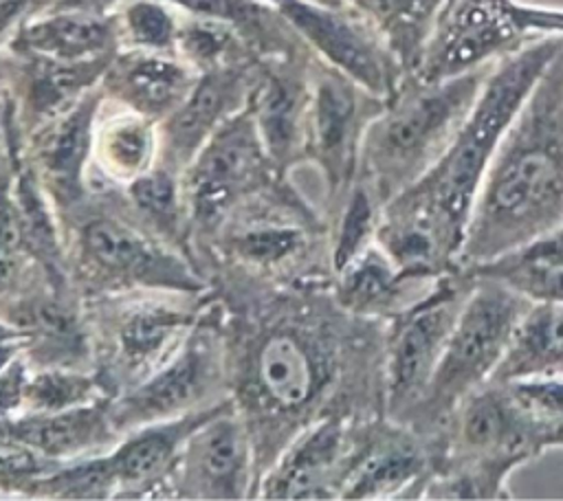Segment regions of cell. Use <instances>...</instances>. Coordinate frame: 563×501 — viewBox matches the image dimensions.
Instances as JSON below:
<instances>
[{
	"label": "cell",
	"instance_id": "obj_32",
	"mask_svg": "<svg viewBox=\"0 0 563 501\" xmlns=\"http://www.w3.org/2000/svg\"><path fill=\"white\" fill-rule=\"evenodd\" d=\"M90 382L79 376L44 374L33 382H24V398L35 411H64L86 398Z\"/></svg>",
	"mask_w": 563,
	"mask_h": 501
},
{
	"label": "cell",
	"instance_id": "obj_31",
	"mask_svg": "<svg viewBox=\"0 0 563 501\" xmlns=\"http://www.w3.org/2000/svg\"><path fill=\"white\" fill-rule=\"evenodd\" d=\"M376 193L367 185L352 189L341 218V229L334 246V268L343 270L358 253L369 246V237L376 233Z\"/></svg>",
	"mask_w": 563,
	"mask_h": 501
},
{
	"label": "cell",
	"instance_id": "obj_6",
	"mask_svg": "<svg viewBox=\"0 0 563 501\" xmlns=\"http://www.w3.org/2000/svg\"><path fill=\"white\" fill-rule=\"evenodd\" d=\"M471 283L466 272L442 275L398 314L385 360V407L394 422H405L424 398Z\"/></svg>",
	"mask_w": 563,
	"mask_h": 501
},
{
	"label": "cell",
	"instance_id": "obj_40",
	"mask_svg": "<svg viewBox=\"0 0 563 501\" xmlns=\"http://www.w3.org/2000/svg\"><path fill=\"white\" fill-rule=\"evenodd\" d=\"M310 2H317V4H323V7H347L345 0H310Z\"/></svg>",
	"mask_w": 563,
	"mask_h": 501
},
{
	"label": "cell",
	"instance_id": "obj_9",
	"mask_svg": "<svg viewBox=\"0 0 563 501\" xmlns=\"http://www.w3.org/2000/svg\"><path fill=\"white\" fill-rule=\"evenodd\" d=\"M266 145L246 105L231 114L200 147L191 165V193L205 211L255 187L266 169Z\"/></svg>",
	"mask_w": 563,
	"mask_h": 501
},
{
	"label": "cell",
	"instance_id": "obj_16",
	"mask_svg": "<svg viewBox=\"0 0 563 501\" xmlns=\"http://www.w3.org/2000/svg\"><path fill=\"white\" fill-rule=\"evenodd\" d=\"M464 272L497 279L530 301H563V224Z\"/></svg>",
	"mask_w": 563,
	"mask_h": 501
},
{
	"label": "cell",
	"instance_id": "obj_29",
	"mask_svg": "<svg viewBox=\"0 0 563 501\" xmlns=\"http://www.w3.org/2000/svg\"><path fill=\"white\" fill-rule=\"evenodd\" d=\"M165 0H128L119 20V37H125L128 48L174 51L178 18Z\"/></svg>",
	"mask_w": 563,
	"mask_h": 501
},
{
	"label": "cell",
	"instance_id": "obj_14",
	"mask_svg": "<svg viewBox=\"0 0 563 501\" xmlns=\"http://www.w3.org/2000/svg\"><path fill=\"white\" fill-rule=\"evenodd\" d=\"M99 99L101 94L97 90H88L75 105L44 123L37 158L48 185L64 200L79 193L81 169L95 143V116L99 110Z\"/></svg>",
	"mask_w": 563,
	"mask_h": 501
},
{
	"label": "cell",
	"instance_id": "obj_19",
	"mask_svg": "<svg viewBox=\"0 0 563 501\" xmlns=\"http://www.w3.org/2000/svg\"><path fill=\"white\" fill-rule=\"evenodd\" d=\"M345 433L339 420H328L303 437L271 481V497L303 499L323 494L325 481L343 457Z\"/></svg>",
	"mask_w": 563,
	"mask_h": 501
},
{
	"label": "cell",
	"instance_id": "obj_3",
	"mask_svg": "<svg viewBox=\"0 0 563 501\" xmlns=\"http://www.w3.org/2000/svg\"><path fill=\"white\" fill-rule=\"evenodd\" d=\"M493 64L440 81L405 75L361 141L358 165L383 204L442 156L473 110Z\"/></svg>",
	"mask_w": 563,
	"mask_h": 501
},
{
	"label": "cell",
	"instance_id": "obj_36",
	"mask_svg": "<svg viewBox=\"0 0 563 501\" xmlns=\"http://www.w3.org/2000/svg\"><path fill=\"white\" fill-rule=\"evenodd\" d=\"M301 246V235L295 229L262 226L249 231L240 240V250L253 261H277Z\"/></svg>",
	"mask_w": 563,
	"mask_h": 501
},
{
	"label": "cell",
	"instance_id": "obj_11",
	"mask_svg": "<svg viewBox=\"0 0 563 501\" xmlns=\"http://www.w3.org/2000/svg\"><path fill=\"white\" fill-rule=\"evenodd\" d=\"M435 475V453L413 428L394 426L376 433L345 472L341 497L383 499L407 490L424 494Z\"/></svg>",
	"mask_w": 563,
	"mask_h": 501
},
{
	"label": "cell",
	"instance_id": "obj_13",
	"mask_svg": "<svg viewBox=\"0 0 563 501\" xmlns=\"http://www.w3.org/2000/svg\"><path fill=\"white\" fill-rule=\"evenodd\" d=\"M119 44V20L110 13L42 11L18 26L11 51L53 62H90L112 57Z\"/></svg>",
	"mask_w": 563,
	"mask_h": 501
},
{
	"label": "cell",
	"instance_id": "obj_21",
	"mask_svg": "<svg viewBox=\"0 0 563 501\" xmlns=\"http://www.w3.org/2000/svg\"><path fill=\"white\" fill-rule=\"evenodd\" d=\"M207 358L200 347H189L178 360H174L167 369L156 374L150 382L139 387L130 398L123 400L117 411L119 422L136 424L165 417L185 404H189L205 380Z\"/></svg>",
	"mask_w": 563,
	"mask_h": 501
},
{
	"label": "cell",
	"instance_id": "obj_39",
	"mask_svg": "<svg viewBox=\"0 0 563 501\" xmlns=\"http://www.w3.org/2000/svg\"><path fill=\"white\" fill-rule=\"evenodd\" d=\"M11 354H13V347H11V345H7V343H0V371H2V369H4V365L9 363Z\"/></svg>",
	"mask_w": 563,
	"mask_h": 501
},
{
	"label": "cell",
	"instance_id": "obj_30",
	"mask_svg": "<svg viewBox=\"0 0 563 501\" xmlns=\"http://www.w3.org/2000/svg\"><path fill=\"white\" fill-rule=\"evenodd\" d=\"M521 407L541 424L552 446H563V376L506 382Z\"/></svg>",
	"mask_w": 563,
	"mask_h": 501
},
{
	"label": "cell",
	"instance_id": "obj_24",
	"mask_svg": "<svg viewBox=\"0 0 563 501\" xmlns=\"http://www.w3.org/2000/svg\"><path fill=\"white\" fill-rule=\"evenodd\" d=\"M15 439L46 457L73 455L106 439V420L97 409H64L20 420L11 426Z\"/></svg>",
	"mask_w": 563,
	"mask_h": 501
},
{
	"label": "cell",
	"instance_id": "obj_8",
	"mask_svg": "<svg viewBox=\"0 0 563 501\" xmlns=\"http://www.w3.org/2000/svg\"><path fill=\"white\" fill-rule=\"evenodd\" d=\"M385 103L328 62L314 64L303 145L332 185L343 182L358 165L363 134Z\"/></svg>",
	"mask_w": 563,
	"mask_h": 501
},
{
	"label": "cell",
	"instance_id": "obj_35",
	"mask_svg": "<svg viewBox=\"0 0 563 501\" xmlns=\"http://www.w3.org/2000/svg\"><path fill=\"white\" fill-rule=\"evenodd\" d=\"M114 481H117V477L112 470V461L99 459V461H88L73 470H66V472L53 477L46 486L51 490H57L59 494L97 497V494H103Z\"/></svg>",
	"mask_w": 563,
	"mask_h": 501
},
{
	"label": "cell",
	"instance_id": "obj_23",
	"mask_svg": "<svg viewBox=\"0 0 563 501\" xmlns=\"http://www.w3.org/2000/svg\"><path fill=\"white\" fill-rule=\"evenodd\" d=\"M244 459V433L231 417L211 420L205 431L194 435L189 448L191 470L200 486L211 490L216 497L238 494Z\"/></svg>",
	"mask_w": 563,
	"mask_h": 501
},
{
	"label": "cell",
	"instance_id": "obj_37",
	"mask_svg": "<svg viewBox=\"0 0 563 501\" xmlns=\"http://www.w3.org/2000/svg\"><path fill=\"white\" fill-rule=\"evenodd\" d=\"M42 461L37 459L35 448L24 442H0V475L20 477L37 472Z\"/></svg>",
	"mask_w": 563,
	"mask_h": 501
},
{
	"label": "cell",
	"instance_id": "obj_10",
	"mask_svg": "<svg viewBox=\"0 0 563 501\" xmlns=\"http://www.w3.org/2000/svg\"><path fill=\"white\" fill-rule=\"evenodd\" d=\"M255 77V64L238 62L202 70L185 101L165 116L163 145L172 165L189 163L207 138L240 105H246Z\"/></svg>",
	"mask_w": 563,
	"mask_h": 501
},
{
	"label": "cell",
	"instance_id": "obj_1",
	"mask_svg": "<svg viewBox=\"0 0 563 501\" xmlns=\"http://www.w3.org/2000/svg\"><path fill=\"white\" fill-rule=\"evenodd\" d=\"M561 51L563 35H550L497 59L442 156L383 204L376 240L402 275L435 279L460 272L457 257L468 215L495 149Z\"/></svg>",
	"mask_w": 563,
	"mask_h": 501
},
{
	"label": "cell",
	"instance_id": "obj_22",
	"mask_svg": "<svg viewBox=\"0 0 563 501\" xmlns=\"http://www.w3.org/2000/svg\"><path fill=\"white\" fill-rule=\"evenodd\" d=\"M339 272L343 303L358 312L387 310L400 301L402 290H427L438 279L402 275L380 246H367Z\"/></svg>",
	"mask_w": 563,
	"mask_h": 501
},
{
	"label": "cell",
	"instance_id": "obj_2",
	"mask_svg": "<svg viewBox=\"0 0 563 501\" xmlns=\"http://www.w3.org/2000/svg\"><path fill=\"white\" fill-rule=\"evenodd\" d=\"M563 224V51L499 141L475 196L457 270L482 266Z\"/></svg>",
	"mask_w": 563,
	"mask_h": 501
},
{
	"label": "cell",
	"instance_id": "obj_27",
	"mask_svg": "<svg viewBox=\"0 0 563 501\" xmlns=\"http://www.w3.org/2000/svg\"><path fill=\"white\" fill-rule=\"evenodd\" d=\"M84 242L90 255L106 268L136 275V277H156L165 261L130 229L112 222L97 220L84 229Z\"/></svg>",
	"mask_w": 563,
	"mask_h": 501
},
{
	"label": "cell",
	"instance_id": "obj_25",
	"mask_svg": "<svg viewBox=\"0 0 563 501\" xmlns=\"http://www.w3.org/2000/svg\"><path fill=\"white\" fill-rule=\"evenodd\" d=\"M95 147L110 174L136 178L154 152L152 119L132 110L110 116L95 132Z\"/></svg>",
	"mask_w": 563,
	"mask_h": 501
},
{
	"label": "cell",
	"instance_id": "obj_18",
	"mask_svg": "<svg viewBox=\"0 0 563 501\" xmlns=\"http://www.w3.org/2000/svg\"><path fill=\"white\" fill-rule=\"evenodd\" d=\"M191 15L233 26L253 53L275 57L299 48V35L266 0H165Z\"/></svg>",
	"mask_w": 563,
	"mask_h": 501
},
{
	"label": "cell",
	"instance_id": "obj_7",
	"mask_svg": "<svg viewBox=\"0 0 563 501\" xmlns=\"http://www.w3.org/2000/svg\"><path fill=\"white\" fill-rule=\"evenodd\" d=\"M275 9L323 62L352 77L367 92L391 99L405 70L372 24L352 7H323L310 0H279Z\"/></svg>",
	"mask_w": 563,
	"mask_h": 501
},
{
	"label": "cell",
	"instance_id": "obj_20",
	"mask_svg": "<svg viewBox=\"0 0 563 501\" xmlns=\"http://www.w3.org/2000/svg\"><path fill=\"white\" fill-rule=\"evenodd\" d=\"M257 378L271 400L284 409H297L312 398L319 371L297 334L275 332L260 347Z\"/></svg>",
	"mask_w": 563,
	"mask_h": 501
},
{
	"label": "cell",
	"instance_id": "obj_34",
	"mask_svg": "<svg viewBox=\"0 0 563 501\" xmlns=\"http://www.w3.org/2000/svg\"><path fill=\"white\" fill-rule=\"evenodd\" d=\"M130 193L139 209L156 220H169L176 213V185L174 178L163 169L139 174L132 180Z\"/></svg>",
	"mask_w": 563,
	"mask_h": 501
},
{
	"label": "cell",
	"instance_id": "obj_15",
	"mask_svg": "<svg viewBox=\"0 0 563 501\" xmlns=\"http://www.w3.org/2000/svg\"><path fill=\"white\" fill-rule=\"evenodd\" d=\"M563 376V301H532L490 380Z\"/></svg>",
	"mask_w": 563,
	"mask_h": 501
},
{
	"label": "cell",
	"instance_id": "obj_26",
	"mask_svg": "<svg viewBox=\"0 0 563 501\" xmlns=\"http://www.w3.org/2000/svg\"><path fill=\"white\" fill-rule=\"evenodd\" d=\"M176 51L191 68L202 73L227 64L249 62L246 53L251 48L233 26L220 20L185 13L178 22Z\"/></svg>",
	"mask_w": 563,
	"mask_h": 501
},
{
	"label": "cell",
	"instance_id": "obj_4",
	"mask_svg": "<svg viewBox=\"0 0 563 501\" xmlns=\"http://www.w3.org/2000/svg\"><path fill=\"white\" fill-rule=\"evenodd\" d=\"M471 277L473 283L468 297L460 310L429 389L405 420L409 428L433 444V448L457 404L468 393L490 382L517 323L532 303L497 279L479 275Z\"/></svg>",
	"mask_w": 563,
	"mask_h": 501
},
{
	"label": "cell",
	"instance_id": "obj_38",
	"mask_svg": "<svg viewBox=\"0 0 563 501\" xmlns=\"http://www.w3.org/2000/svg\"><path fill=\"white\" fill-rule=\"evenodd\" d=\"M121 0H51L44 11H88L110 13Z\"/></svg>",
	"mask_w": 563,
	"mask_h": 501
},
{
	"label": "cell",
	"instance_id": "obj_41",
	"mask_svg": "<svg viewBox=\"0 0 563 501\" xmlns=\"http://www.w3.org/2000/svg\"><path fill=\"white\" fill-rule=\"evenodd\" d=\"M2 336H7V330L0 325V338H2Z\"/></svg>",
	"mask_w": 563,
	"mask_h": 501
},
{
	"label": "cell",
	"instance_id": "obj_17",
	"mask_svg": "<svg viewBox=\"0 0 563 501\" xmlns=\"http://www.w3.org/2000/svg\"><path fill=\"white\" fill-rule=\"evenodd\" d=\"M394 53L405 75H413L444 0H345Z\"/></svg>",
	"mask_w": 563,
	"mask_h": 501
},
{
	"label": "cell",
	"instance_id": "obj_28",
	"mask_svg": "<svg viewBox=\"0 0 563 501\" xmlns=\"http://www.w3.org/2000/svg\"><path fill=\"white\" fill-rule=\"evenodd\" d=\"M196 424L198 417H187L180 422L147 428L141 435L125 442L110 459L117 481L141 483L154 477L158 470L165 468L178 442L185 435H189L196 428Z\"/></svg>",
	"mask_w": 563,
	"mask_h": 501
},
{
	"label": "cell",
	"instance_id": "obj_5",
	"mask_svg": "<svg viewBox=\"0 0 563 501\" xmlns=\"http://www.w3.org/2000/svg\"><path fill=\"white\" fill-rule=\"evenodd\" d=\"M563 35V9L523 0H444L413 77L440 81Z\"/></svg>",
	"mask_w": 563,
	"mask_h": 501
},
{
	"label": "cell",
	"instance_id": "obj_12",
	"mask_svg": "<svg viewBox=\"0 0 563 501\" xmlns=\"http://www.w3.org/2000/svg\"><path fill=\"white\" fill-rule=\"evenodd\" d=\"M200 73L163 51L128 48L114 53L101 88L119 103L147 119L169 116L189 94Z\"/></svg>",
	"mask_w": 563,
	"mask_h": 501
},
{
	"label": "cell",
	"instance_id": "obj_33",
	"mask_svg": "<svg viewBox=\"0 0 563 501\" xmlns=\"http://www.w3.org/2000/svg\"><path fill=\"white\" fill-rule=\"evenodd\" d=\"M176 323V314L163 310L134 314L121 332V345L130 358H145L163 345Z\"/></svg>",
	"mask_w": 563,
	"mask_h": 501
}]
</instances>
